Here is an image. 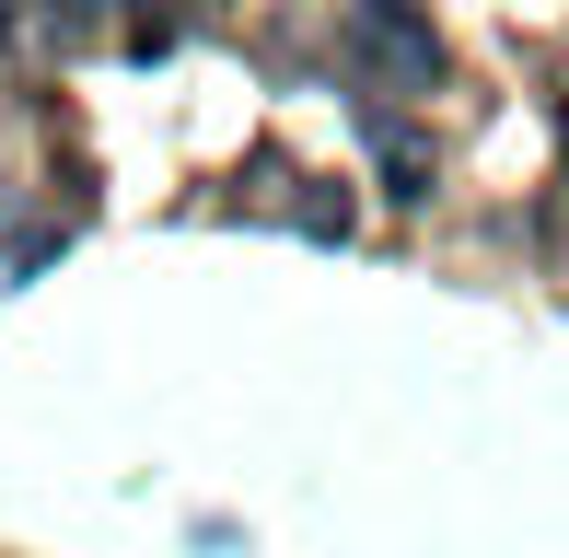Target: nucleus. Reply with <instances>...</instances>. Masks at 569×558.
Instances as JSON below:
<instances>
[{
	"instance_id": "nucleus-1",
	"label": "nucleus",
	"mask_w": 569,
	"mask_h": 558,
	"mask_svg": "<svg viewBox=\"0 0 569 558\" xmlns=\"http://www.w3.org/2000/svg\"><path fill=\"white\" fill-rule=\"evenodd\" d=\"M349 70L383 93H442V36L419 0H349Z\"/></svg>"
},
{
	"instance_id": "nucleus-2",
	"label": "nucleus",
	"mask_w": 569,
	"mask_h": 558,
	"mask_svg": "<svg viewBox=\"0 0 569 558\" xmlns=\"http://www.w3.org/2000/svg\"><path fill=\"white\" fill-rule=\"evenodd\" d=\"M12 36H36V47H59V59H82L93 36H106V0H12Z\"/></svg>"
},
{
	"instance_id": "nucleus-3",
	"label": "nucleus",
	"mask_w": 569,
	"mask_h": 558,
	"mask_svg": "<svg viewBox=\"0 0 569 558\" xmlns=\"http://www.w3.org/2000/svg\"><path fill=\"white\" fill-rule=\"evenodd\" d=\"M174 12H210V0H174Z\"/></svg>"
}]
</instances>
